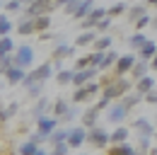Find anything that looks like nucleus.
Masks as SVG:
<instances>
[{
  "label": "nucleus",
  "mask_w": 157,
  "mask_h": 155,
  "mask_svg": "<svg viewBox=\"0 0 157 155\" xmlns=\"http://www.w3.org/2000/svg\"><path fill=\"white\" fill-rule=\"evenodd\" d=\"M133 126L140 131V136H152V133H155V129H152V124H150L147 119H136Z\"/></svg>",
  "instance_id": "nucleus-17"
},
{
  "label": "nucleus",
  "mask_w": 157,
  "mask_h": 155,
  "mask_svg": "<svg viewBox=\"0 0 157 155\" xmlns=\"http://www.w3.org/2000/svg\"><path fill=\"white\" fill-rule=\"evenodd\" d=\"M68 136H70V131H53L51 133V143L56 145V143H63V141H68Z\"/></svg>",
  "instance_id": "nucleus-32"
},
{
  "label": "nucleus",
  "mask_w": 157,
  "mask_h": 155,
  "mask_svg": "<svg viewBox=\"0 0 157 155\" xmlns=\"http://www.w3.org/2000/svg\"><path fill=\"white\" fill-rule=\"evenodd\" d=\"M133 66H136V56H131V54L118 56V61H116V73H118V75L131 73V70H133Z\"/></svg>",
  "instance_id": "nucleus-8"
},
{
  "label": "nucleus",
  "mask_w": 157,
  "mask_h": 155,
  "mask_svg": "<svg viewBox=\"0 0 157 155\" xmlns=\"http://www.w3.org/2000/svg\"><path fill=\"white\" fill-rule=\"evenodd\" d=\"M145 41H147V39H145V34H143V32H136V34H133V37L128 39V44H131V46H133V49H138V51H140V49H143V44H145Z\"/></svg>",
  "instance_id": "nucleus-24"
},
{
  "label": "nucleus",
  "mask_w": 157,
  "mask_h": 155,
  "mask_svg": "<svg viewBox=\"0 0 157 155\" xmlns=\"http://www.w3.org/2000/svg\"><path fill=\"white\" fill-rule=\"evenodd\" d=\"M147 24H150V17H147V15H143V17H140V19H138V22H136L138 32H143V29H145V27H147Z\"/></svg>",
  "instance_id": "nucleus-40"
},
{
  "label": "nucleus",
  "mask_w": 157,
  "mask_h": 155,
  "mask_svg": "<svg viewBox=\"0 0 157 155\" xmlns=\"http://www.w3.org/2000/svg\"><path fill=\"white\" fill-rule=\"evenodd\" d=\"M85 141H87V129H85V126H82V129H73L70 136H68V145H70V148H80Z\"/></svg>",
  "instance_id": "nucleus-10"
},
{
  "label": "nucleus",
  "mask_w": 157,
  "mask_h": 155,
  "mask_svg": "<svg viewBox=\"0 0 157 155\" xmlns=\"http://www.w3.org/2000/svg\"><path fill=\"white\" fill-rule=\"evenodd\" d=\"M99 92V85L97 82H87V85H82V87H78L75 90V102H90V97H94Z\"/></svg>",
  "instance_id": "nucleus-5"
},
{
  "label": "nucleus",
  "mask_w": 157,
  "mask_h": 155,
  "mask_svg": "<svg viewBox=\"0 0 157 155\" xmlns=\"http://www.w3.org/2000/svg\"><path fill=\"white\" fill-rule=\"evenodd\" d=\"M12 61H15V58H10V56H0V66H2L5 70H10V68H12Z\"/></svg>",
  "instance_id": "nucleus-41"
},
{
  "label": "nucleus",
  "mask_w": 157,
  "mask_h": 155,
  "mask_svg": "<svg viewBox=\"0 0 157 155\" xmlns=\"http://www.w3.org/2000/svg\"><path fill=\"white\" fill-rule=\"evenodd\" d=\"M0 5H2V2H0Z\"/></svg>",
  "instance_id": "nucleus-51"
},
{
  "label": "nucleus",
  "mask_w": 157,
  "mask_h": 155,
  "mask_svg": "<svg viewBox=\"0 0 157 155\" xmlns=\"http://www.w3.org/2000/svg\"><path fill=\"white\" fill-rule=\"evenodd\" d=\"M53 109H56V116H65V114H68V109H70V107H68V104H65L63 99H58Z\"/></svg>",
  "instance_id": "nucleus-37"
},
{
  "label": "nucleus",
  "mask_w": 157,
  "mask_h": 155,
  "mask_svg": "<svg viewBox=\"0 0 157 155\" xmlns=\"http://www.w3.org/2000/svg\"><path fill=\"white\" fill-rule=\"evenodd\" d=\"M51 0H34L29 7H27V15L29 17H39V15H48V10H51Z\"/></svg>",
  "instance_id": "nucleus-7"
},
{
  "label": "nucleus",
  "mask_w": 157,
  "mask_h": 155,
  "mask_svg": "<svg viewBox=\"0 0 157 155\" xmlns=\"http://www.w3.org/2000/svg\"><path fill=\"white\" fill-rule=\"evenodd\" d=\"M131 73H133V78H136V80H140V78L147 73V61H143V58H140V61H136V66H133V70H131Z\"/></svg>",
  "instance_id": "nucleus-21"
},
{
  "label": "nucleus",
  "mask_w": 157,
  "mask_h": 155,
  "mask_svg": "<svg viewBox=\"0 0 157 155\" xmlns=\"http://www.w3.org/2000/svg\"><path fill=\"white\" fill-rule=\"evenodd\" d=\"M20 7H22V0H10V2H7V10H10V12H17Z\"/></svg>",
  "instance_id": "nucleus-42"
},
{
  "label": "nucleus",
  "mask_w": 157,
  "mask_h": 155,
  "mask_svg": "<svg viewBox=\"0 0 157 155\" xmlns=\"http://www.w3.org/2000/svg\"><path fill=\"white\" fill-rule=\"evenodd\" d=\"M36 153V141L32 138V141H27V143H22L20 148V155H34Z\"/></svg>",
  "instance_id": "nucleus-28"
},
{
  "label": "nucleus",
  "mask_w": 157,
  "mask_h": 155,
  "mask_svg": "<svg viewBox=\"0 0 157 155\" xmlns=\"http://www.w3.org/2000/svg\"><path fill=\"white\" fill-rule=\"evenodd\" d=\"M34 155H46V153H41V150H36V153H34Z\"/></svg>",
  "instance_id": "nucleus-49"
},
{
  "label": "nucleus",
  "mask_w": 157,
  "mask_h": 155,
  "mask_svg": "<svg viewBox=\"0 0 157 155\" xmlns=\"http://www.w3.org/2000/svg\"><path fill=\"white\" fill-rule=\"evenodd\" d=\"M126 114H128V107L121 102V104H116V107H111V112H109V121H114V124H121V121L126 119Z\"/></svg>",
  "instance_id": "nucleus-13"
},
{
  "label": "nucleus",
  "mask_w": 157,
  "mask_h": 155,
  "mask_svg": "<svg viewBox=\"0 0 157 155\" xmlns=\"http://www.w3.org/2000/svg\"><path fill=\"white\" fill-rule=\"evenodd\" d=\"M126 10H128L126 2H116V5H111V7L106 10V15H109V17H116V15H123Z\"/></svg>",
  "instance_id": "nucleus-27"
},
{
  "label": "nucleus",
  "mask_w": 157,
  "mask_h": 155,
  "mask_svg": "<svg viewBox=\"0 0 157 155\" xmlns=\"http://www.w3.org/2000/svg\"><path fill=\"white\" fill-rule=\"evenodd\" d=\"M99 112H101V109H99L97 104H94V107H90V109L85 112V116H82V124H85V129H94V126H97V116H99Z\"/></svg>",
  "instance_id": "nucleus-12"
},
{
  "label": "nucleus",
  "mask_w": 157,
  "mask_h": 155,
  "mask_svg": "<svg viewBox=\"0 0 157 155\" xmlns=\"http://www.w3.org/2000/svg\"><path fill=\"white\" fill-rule=\"evenodd\" d=\"M97 34H99L97 29H85V32H82V34L75 39V44H78V46H87V44H94Z\"/></svg>",
  "instance_id": "nucleus-15"
},
{
  "label": "nucleus",
  "mask_w": 157,
  "mask_h": 155,
  "mask_svg": "<svg viewBox=\"0 0 157 155\" xmlns=\"http://www.w3.org/2000/svg\"><path fill=\"white\" fill-rule=\"evenodd\" d=\"M48 78H51V66H48V63H44V66L36 68V70H32L24 80H27V85H39V82L48 80Z\"/></svg>",
  "instance_id": "nucleus-3"
},
{
  "label": "nucleus",
  "mask_w": 157,
  "mask_h": 155,
  "mask_svg": "<svg viewBox=\"0 0 157 155\" xmlns=\"http://www.w3.org/2000/svg\"><path fill=\"white\" fill-rule=\"evenodd\" d=\"M155 54H157V44L155 41H145L143 49H140V58H143V61H152Z\"/></svg>",
  "instance_id": "nucleus-16"
},
{
  "label": "nucleus",
  "mask_w": 157,
  "mask_h": 155,
  "mask_svg": "<svg viewBox=\"0 0 157 155\" xmlns=\"http://www.w3.org/2000/svg\"><path fill=\"white\" fill-rule=\"evenodd\" d=\"M7 80H10V82H20V80H24L22 68H10V70H7Z\"/></svg>",
  "instance_id": "nucleus-29"
},
{
  "label": "nucleus",
  "mask_w": 157,
  "mask_h": 155,
  "mask_svg": "<svg viewBox=\"0 0 157 155\" xmlns=\"http://www.w3.org/2000/svg\"><path fill=\"white\" fill-rule=\"evenodd\" d=\"M73 75H75V70H58V82H60V85L73 82Z\"/></svg>",
  "instance_id": "nucleus-33"
},
{
  "label": "nucleus",
  "mask_w": 157,
  "mask_h": 155,
  "mask_svg": "<svg viewBox=\"0 0 157 155\" xmlns=\"http://www.w3.org/2000/svg\"><path fill=\"white\" fill-rule=\"evenodd\" d=\"M136 87H138V92L145 97L147 92H150V90H155V80H152L150 75H143V78H140V80L136 82Z\"/></svg>",
  "instance_id": "nucleus-14"
},
{
  "label": "nucleus",
  "mask_w": 157,
  "mask_h": 155,
  "mask_svg": "<svg viewBox=\"0 0 157 155\" xmlns=\"http://www.w3.org/2000/svg\"><path fill=\"white\" fill-rule=\"evenodd\" d=\"M143 15H145V10H143L140 5H136V7H131V10H128V17L133 19V22H138V19L143 17Z\"/></svg>",
  "instance_id": "nucleus-35"
},
{
  "label": "nucleus",
  "mask_w": 157,
  "mask_h": 155,
  "mask_svg": "<svg viewBox=\"0 0 157 155\" xmlns=\"http://www.w3.org/2000/svg\"><path fill=\"white\" fill-rule=\"evenodd\" d=\"M116 61H118V54H116V51H111V49H109V51H104V63H101V70H104V68H109V66H116Z\"/></svg>",
  "instance_id": "nucleus-23"
},
{
  "label": "nucleus",
  "mask_w": 157,
  "mask_h": 155,
  "mask_svg": "<svg viewBox=\"0 0 157 155\" xmlns=\"http://www.w3.org/2000/svg\"><path fill=\"white\" fill-rule=\"evenodd\" d=\"M109 49H111V37L101 34V37L94 39V51H109Z\"/></svg>",
  "instance_id": "nucleus-19"
},
{
  "label": "nucleus",
  "mask_w": 157,
  "mask_h": 155,
  "mask_svg": "<svg viewBox=\"0 0 157 155\" xmlns=\"http://www.w3.org/2000/svg\"><path fill=\"white\" fill-rule=\"evenodd\" d=\"M150 68H152V70H157V54H155V58L150 61Z\"/></svg>",
  "instance_id": "nucleus-45"
},
{
  "label": "nucleus",
  "mask_w": 157,
  "mask_h": 155,
  "mask_svg": "<svg viewBox=\"0 0 157 155\" xmlns=\"http://www.w3.org/2000/svg\"><path fill=\"white\" fill-rule=\"evenodd\" d=\"M60 2H63V5H68V2H73V0H60Z\"/></svg>",
  "instance_id": "nucleus-48"
},
{
  "label": "nucleus",
  "mask_w": 157,
  "mask_h": 155,
  "mask_svg": "<svg viewBox=\"0 0 157 155\" xmlns=\"http://www.w3.org/2000/svg\"><path fill=\"white\" fill-rule=\"evenodd\" d=\"M44 107H46V102H44V99H41L39 104H36V114H41V112H44Z\"/></svg>",
  "instance_id": "nucleus-44"
},
{
  "label": "nucleus",
  "mask_w": 157,
  "mask_h": 155,
  "mask_svg": "<svg viewBox=\"0 0 157 155\" xmlns=\"http://www.w3.org/2000/svg\"><path fill=\"white\" fill-rule=\"evenodd\" d=\"M90 63H92L94 68H99V70H101V63H104V51H94V54L90 56Z\"/></svg>",
  "instance_id": "nucleus-31"
},
{
  "label": "nucleus",
  "mask_w": 157,
  "mask_h": 155,
  "mask_svg": "<svg viewBox=\"0 0 157 155\" xmlns=\"http://www.w3.org/2000/svg\"><path fill=\"white\" fill-rule=\"evenodd\" d=\"M128 87H131V82L128 80H111L109 85H104V95H101V99H116V97H123L126 92H128Z\"/></svg>",
  "instance_id": "nucleus-1"
},
{
  "label": "nucleus",
  "mask_w": 157,
  "mask_h": 155,
  "mask_svg": "<svg viewBox=\"0 0 157 155\" xmlns=\"http://www.w3.org/2000/svg\"><path fill=\"white\" fill-rule=\"evenodd\" d=\"M147 5H152V7H157V0H147Z\"/></svg>",
  "instance_id": "nucleus-46"
},
{
  "label": "nucleus",
  "mask_w": 157,
  "mask_h": 155,
  "mask_svg": "<svg viewBox=\"0 0 157 155\" xmlns=\"http://www.w3.org/2000/svg\"><path fill=\"white\" fill-rule=\"evenodd\" d=\"M12 49H15V46H12V39L10 37H0V56H7Z\"/></svg>",
  "instance_id": "nucleus-25"
},
{
  "label": "nucleus",
  "mask_w": 157,
  "mask_h": 155,
  "mask_svg": "<svg viewBox=\"0 0 157 155\" xmlns=\"http://www.w3.org/2000/svg\"><path fill=\"white\" fill-rule=\"evenodd\" d=\"M109 136L101 126H94V129H87V141L92 143V145H97V148H104L106 143H109Z\"/></svg>",
  "instance_id": "nucleus-2"
},
{
  "label": "nucleus",
  "mask_w": 157,
  "mask_h": 155,
  "mask_svg": "<svg viewBox=\"0 0 157 155\" xmlns=\"http://www.w3.org/2000/svg\"><path fill=\"white\" fill-rule=\"evenodd\" d=\"M32 58H34V51L29 46H20L17 54H15V66L17 68H29L32 66Z\"/></svg>",
  "instance_id": "nucleus-6"
},
{
  "label": "nucleus",
  "mask_w": 157,
  "mask_h": 155,
  "mask_svg": "<svg viewBox=\"0 0 157 155\" xmlns=\"http://www.w3.org/2000/svg\"><path fill=\"white\" fill-rule=\"evenodd\" d=\"M70 54H73V46H65V44H60V46H56V58L70 56Z\"/></svg>",
  "instance_id": "nucleus-36"
},
{
  "label": "nucleus",
  "mask_w": 157,
  "mask_h": 155,
  "mask_svg": "<svg viewBox=\"0 0 157 155\" xmlns=\"http://www.w3.org/2000/svg\"><path fill=\"white\" fill-rule=\"evenodd\" d=\"M17 32H20V34H24V37H27V34H32V32H36L34 19H24V22H20V24H17Z\"/></svg>",
  "instance_id": "nucleus-22"
},
{
  "label": "nucleus",
  "mask_w": 157,
  "mask_h": 155,
  "mask_svg": "<svg viewBox=\"0 0 157 155\" xmlns=\"http://www.w3.org/2000/svg\"><path fill=\"white\" fill-rule=\"evenodd\" d=\"M109 155H136V150H133V145H128V143H116V145L109 150Z\"/></svg>",
  "instance_id": "nucleus-18"
},
{
  "label": "nucleus",
  "mask_w": 157,
  "mask_h": 155,
  "mask_svg": "<svg viewBox=\"0 0 157 155\" xmlns=\"http://www.w3.org/2000/svg\"><path fill=\"white\" fill-rule=\"evenodd\" d=\"M145 102H150V104H157V90H150V92L145 95Z\"/></svg>",
  "instance_id": "nucleus-43"
},
{
  "label": "nucleus",
  "mask_w": 157,
  "mask_h": 155,
  "mask_svg": "<svg viewBox=\"0 0 157 155\" xmlns=\"http://www.w3.org/2000/svg\"><path fill=\"white\" fill-rule=\"evenodd\" d=\"M48 24H51L48 15H39V17H34V27H36V32H44V29H48Z\"/></svg>",
  "instance_id": "nucleus-26"
},
{
  "label": "nucleus",
  "mask_w": 157,
  "mask_h": 155,
  "mask_svg": "<svg viewBox=\"0 0 157 155\" xmlns=\"http://www.w3.org/2000/svg\"><path fill=\"white\" fill-rule=\"evenodd\" d=\"M92 10H94V0H78V7H75V12H73V17L82 19V17H87Z\"/></svg>",
  "instance_id": "nucleus-11"
},
{
  "label": "nucleus",
  "mask_w": 157,
  "mask_h": 155,
  "mask_svg": "<svg viewBox=\"0 0 157 155\" xmlns=\"http://www.w3.org/2000/svg\"><path fill=\"white\" fill-rule=\"evenodd\" d=\"M126 138H128V129H126V126H118L116 131L109 136L111 143H126Z\"/></svg>",
  "instance_id": "nucleus-20"
},
{
  "label": "nucleus",
  "mask_w": 157,
  "mask_h": 155,
  "mask_svg": "<svg viewBox=\"0 0 157 155\" xmlns=\"http://www.w3.org/2000/svg\"><path fill=\"white\" fill-rule=\"evenodd\" d=\"M92 63H90V56H82L75 61V70H82V68H90Z\"/></svg>",
  "instance_id": "nucleus-39"
},
{
  "label": "nucleus",
  "mask_w": 157,
  "mask_h": 155,
  "mask_svg": "<svg viewBox=\"0 0 157 155\" xmlns=\"http://www.w3.org/2000/svg\"><path fill=\"white\" fill-rule=\"evenodd\" d=\"M109 27H111V17L106 15V17H101V19H99V22H97V27H94V29H97V32H101V34H104V32H106Z\"/></svg>",
  "instance_id": "nucleus-34"
},
{
  "label": "nucleus",
  "mask_w": 157,
  "mask_h": 155,
  "mask_svg": "<svg viewBox=\"0 0 157 155\" xmlns=\"http://www.w3.org/2000/svg\"><path fill=\"white\" fill-rule=\"evenodd\" d=\"M56 119H48V116H39V136L41 138H48V136L56 131Z\"/></svg>",
  "instance_id": "nucleus-9"
},
{
  "label": "nucleus",
  "mask_w": 157,
  "mask_h": 155,
  "mask_svg": "<svg viewBox=\"0 0 157 155\" xmlns=\"http://www.w3.org/2000/svg\"><path fill=\"white\" fill-rule=\"evenodd\" d=\"M152 24H155V27H157V17H155V22H152Z\"/></svg>",
  "instance_id": "nucleus-50"
},
{
  "label": "nucleus",
  "mask_w": 157,
  "mask_h": 155,
  "mask_svg": "<svg viewBox=\"0 0 157 155\" xmlns=\"http://www.w3.org/2000/svg\"><path fill=\"white\" fill-rule=\"evenodd\" d=\"M147 155H157V150H147Z\"/></svg>",
  "instance_id": "nucleus-47"
},
{
  "label": "nucleus",
  "mask_w": 157,
  "mask_h": 155,
  "mask_svg": "<svg viewBox=\"0 0 157 155\" xmlns=\"http://www.w3.org/2000/svg\"><path fill=\"white\" fill-rule=\"evenodd\" d=\"M99 68H94V66H90V68H82V70H75V75H73V85L75 87H82V85H87L92 78L97 75Z\"/></svg>",
  "instance_id": "nucleus-4"
},
{
  "label": "nucleus",
  "mask_w": 157,
  "mask_h": 155,
  "mask_svg": "<svg viewBox=\"0 0 157 155\" xmlns=\"http://www.w3.org/2000/svg\"><path fill=\"white\" fill-rule=\"evenodd\" d=\"M10 29H12V22H10L7 17H2V15H0V37H7V34H10Z\"/></svg>",
  "instance_id": "nucleus-30"
},
{
  "label": "nucleus",
  "mask_w": 157,
  "mask_h": 155,
  "mask_svg": "<svg viewBox=\"0 0 157 155\" xmlns=\"http://www.w3.org/2000/svg\"><path fill=\"white\" fill-rule=\"evenodd\" d=\"M68 150H70V145H68V141H63V143H56L53 155H68Z\"/></svg>",
  "instance_id": "nucleus-38"
}]
</instances>
